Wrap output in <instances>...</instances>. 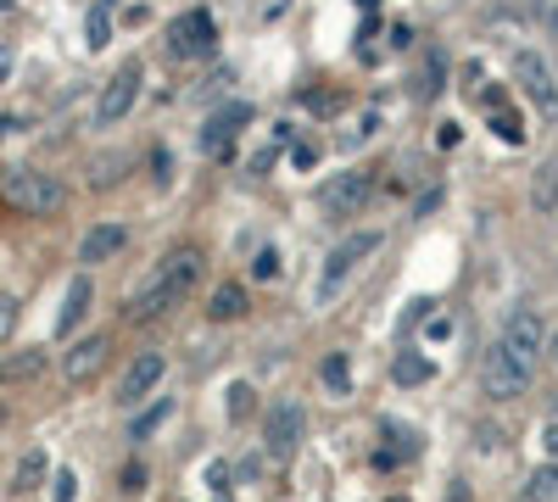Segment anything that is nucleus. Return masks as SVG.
Returning a JSON list of instances; mask_svg holds the SVG:
<instances>
[{
	"label": "nucleus",
	"mask_w": 558,
	"mask_h": 502,
	"mask_svg": "<svg viewBox=\"0 0 558 502\" xmlns=\"http://www.w3.org/2000/svg\"><path fill=\"white\" fill-rule=\"evenodd\" d=\"M123 491H146V469H140V464L123 469Z\"/></svg>",
	"instance_id": "nucleus-31"
},
{
	"label": "nucleus",
	"mask_w": 558,
	"mask_h": 502,
	"mask_svg": "<svg viewBox=\"0 0 558 502\" xmlns=\"http://www.w3.org/2000/svg\"><path fill=\"white\" fill-rule=\"evenodd\" d=\"M520 502H558V464L547 458L531 480H525V491H520Z\"/></svg>",
	"instance_id": "nucleus-19"
},
{
	"label": "nucleus",
	"mask_w": 558,
	"mask_h": 502,
	"mask_svg": "<svg viewBox=\"0 0 558 502\" xmlns=\"http://www.w3.org/2000/svg\"><path fill=\"white\" fill-rule=\"evenodd\" d=\"M89 302H96V285H89V273H78V280L68 285L62 296V313H57V335H73V325L89 313Z\"/></svg>",
	"instance_id": "nucleus-15"
},
{
	"label": "nucleus",
	"mask_w": 558,
	"mask_h": 502,
	"mask_svg": "<svg viewBox=\"0 0 558 502\" xmlns=\"http://www.w3.org/2000/svg\"><path fill=\"white\" fill-rule=\"evenodd\" d=\"M302 430H307L302 402H274V407H268L263 441H268V452H274V458H291V452H296V441H302Z\"/></svg>",
	"instance_id": "nucleus-10"
},
{
	"label": "nucleus",
	"mask_w": 558,
	"mask_h": 502,
	"mask_svg": "<svg viewBox=\"0 0 558 502\" xmlns=\"http://www.w3.org/2000/svg\"><path fill=\"white\" fill-rule=\"evenodd\" d=\"M542 446H547V458L558 464V419H547V430H542Z\"/></svg>",
	"instance_id": "nucleus-32"
},
{
	"label": "nucleus",
	"mask_w": 558,
	"mask_h": 502,
	"mask_svg": "<svg viewBox=\"0 0 558 502\" xmlns=\"http://www.w3.org/2000/svg\"><path fill=\"white\" fill-rule=\"evenodd\" d=\"M481 391H486L492 402H514V396H525V391H531V369H525V363L497 341V346L481 357Z\"/></svg>",
	"instance_id": "nucleus-4"
},
{
	"label": "nucleus",
	"mask_w": 558,
	"mask_h": 502,
	"mask_svg": "<svg viewBox=\"0 0 558 502\" xmlns=\"http://www.w3.org/2000/svg\"><path fill=\"white\" fill-rule=\"evenodd\" d=\"M514 78H520V89L536 101V112L547 118V123H558V78H553V68H547V57H536V51H520L514 57Z\"/></svg>",
	"instance_id": "nucleus-7"
},
{
	"label": "nucleus",
	"mask_w": 558,
	"mask_h": 502,
	"mask_svg": "<svg viewBox=\"0 0 558 502\" xmlns=\"http://www.w3.org/2000/svg\"><path fill=\"white\" fill-rule=\"evenodd\" d=\"M492 128L502 134V140H508V146H520V140H525V123H520V118H508L502 107H492Z\"/></svg>",
	"instance_id": "nucleus-25"
},
{
	"label": "nucleus",
	"mask_w": 558,
	"mask_h": 502,
	"mask_svg": "<svg viewBox=\"0 0 558 502\" xmlns=\"http://www.w3.org/2000/svg\"><path fill=\"white\" fill-rule=\"evenodd\" d=\"M553 28H558V12H553Z\"/></svg>",
	"instance_id": "nucleus-40"
},
{
	"label": "nucleus",
	"mask_w": 558,
	"mask_h": 502,
	"mask_svg": "<svg viewBox=\"0 0 558 502\" xmlns=\"http://www.w3.org/2000/svg\"><path fill=\"white\" fill-rule=\"evenodd\" d=\"M375 252H380V235H375V230L347 235L330 257H324V273H318V302H330V296L352 280V273H357V262H363V257H375Z\"/></svg>",
	"instance_id": "nucleus-3"
},
{
	"label": "nucleus",
	"mask_w": 558,
	"mask_h": 502,
	"mask_svg": "<svg viewBox=\"0 0 558 502\" xmlns=\"http://www.w3.org/2000/svg\"><path fill=\"white\" fill-rule=\"evenodd\" d=\"M107 357H112V335H84V341H73V352L62 357V380H68V385H89V380L107 369Z\"/></svg>",
	"instance_id": "nucleus-11"
},
{
	"label": "nucleus",
	"mask_w": 558,
	"mask_h": 502,
	"mask_svg": "<svg viewBox=\"0 0 558 502\" xmlns=\"http://www.w3.org/2000/svg\"><path fill=\"white\" fill-rule=\"evenodd\" d=\"M168 414H173V402H157L151 414H140V419H134V441H140V436H151V430H157Z\"/></svg>",
	"instance_id": "nucleus-27"
},
{
	"label": "nucleus",
	"mask_w": 558,
	"mask_h": 502,
	"mask_svg": "<svg viewBox=\"0 0 558 502\" xmlns=\"http://www.w3.org/2000/svg\"><path fill=\"white\" fill-rule=\"evenodd\" d=\"M0 196H7L17 212H28V218H57L68 207V185H62L57 173H39V168L0 173Z\"/></svg>",
	"instance_id": "nucleus-2"
},
{
	"label": "nucleus",
	"mask_w": 558,
	"mask_h": 502,
	"mask_svg": "<svg viewBox=\"0 0 558 502\" xmlns=\"http://www.w3.org/2000/svg\"><path fill=\"white\" fill-rule=\"evenodd\" d=\"M213 39H218V23H213V12H179L173 23H168V51L173 57H207L213 51Z\"/></svg>",
	"instance_id": "nucleus-8"
},
{
	"label": "nucleus",
	"mask_w": 558,
	"mask_h": 502,
	"mask_svg": "<svg viewBox=\"0 0 558 502\" xmlns=\"http://www.w3.org/2000/svg\"><path fill=\"white\" fill-rule=\"evenodd\" d=\"M246 407H252V385H229V419H246Z\"/></svg>",
	"instance_id": "nucleus-29"
},
{
	"label": "nucleus",
	"mask_w": 558,
	"mask_h": 502,
	"mask_svg": "<svg viewBox=\"0 0 558 502\" xmlns=\"http://www.w3.org/2000/svg\"><path fill=\"white\" fill-rule=\"evenodd\" d=\"M502 346H508V352H514V357L525 363V369H531V363L547 352V330H542V318H536L531 307L508 313V325H502Z\"/></svg>",
	"instance_id": "nucleus-12"
},
{
	"label": "nucleus",
	"mask_w": 558,
	"mask_h": 502,
	"mask_svg": "<svg viewBox=\"0 0 558 502\" xmlns=\"http://www.w3.org/2000/svg\"><path fill=\"white\" fill-rule=\"evenodd\" d=\"M207 480L218 486V497H229V469H223V464H213V469H207Z\"/></svg>",
	"instance_id": "nucleus-36"
},
{
	"label": "nucleus",
	"mask_w": 558,
	"mask_h": 502,
	"mask_svg": "<svg viewBox=\"0 0 558 502\" xmlns=\"http://www.w3.org/2000/svg\"><path fill=\"white\" fill-rule=\"evenodd\" d=\"M17 318H23V307H17V296H0V346L12 341V330H17Z\"/></svg>",
	"instance_id": "nucleus-26"
},
{
	"label": "nucleus",
	"mask_w": 558,
	"mask_h": 502,
	"mask_svg": "<svg viewBox=\"0 0 558 502\" xmlns=\"http://www.w3.org/2000/svg\"><path fill=\"white\" fill-rule=\"evenodd\" d=\"M140 101V62H123L107 84H101V101H96V128H112L134 112Z\"/></svg>",
	"instance_id": "nucleus-6"
},
{
	"label": "nucleus",
	"mask_w": 558,
	"mask_h": 502,
	"mask_svg": "<svg viewBox=\"0 0 558 502\" xmlns=\"http://www.w3.org/2000/svg\"><path fill=\"white\" fill-rule=\"evenodd\" d=\"M391 380H397V385H425V380H430V357H418V352H397Z\"/></svg>",
	"instance_id": "nucleus-20"
},
{
	"label": "nucleus",
	"mask_w": 558,
	"mask_h": 502,
	"mask_svg": "<svg viewBox=\"0 0 558 502\" xmlns=\"http://www.w3.org/2000/svg\"><path fill=\"white\" fill-rule=\"evenodd\" d=\"M274 273H279V257L263 252V257H257V280H274Z\"/></svg>",
	"instance_id": "nucleus-34"
},
{
	"label": "nucleus",
	"mask_w": 558,
	"mask_h": 502,
	"mask_svg": "<svg viewBox=\"0 0 558 502\" xmlns=\"http://www.w3.org/2000/svg\"><path fill=\"white\" fill-rule=\"evenodd\" d=\"M318 375H324V385H330V391H341V396H347V385H352V363H347L341 352H330Z\"/></svg>",
	"instance_id": "nucleus-23"
},
{
	"label": "nucleus",
	"mask_w": 558,
	"mask_h": 502,
	"mask_svg": "<svg viewBox=\"0 0 558 502\" xmlns=\"http://www.w3.org/2000/svg\"><path fill=\"white\" fill-rule=\"evenodd\" d=\"M7 7H12V0H0V12H7Z\"/></svg>",
	"instance_id": "nucleus-39"
},
{
	"label": "nucleus",
	"mask_w": 558,
	"mask_h": 502,
	"mask_svg": "<svg viewBox=\"0 0 558 502\" xmlns=\"http://www.w3.org/2000/svg\"><path fill=\"white\" fill-rule=\"evenodd\" d=\"M162 375H168V357L162 352H140L129 369H123V380H118V407H140L162 385Z\"/></svg>",
	"instance_id": "nucleus-9"
},
{
	"label": "nucleus",
	"mask_w": 558,
	"mask_h": 502,
	"mask_svg": "<svg viewBox=\"0 0 558 502\" xmlns=\"http://www.w3.org/2000/svg\"><path fill=\"white\" fill-rule=\"evenodd\" d=\"M39 480H45V452L34 446V452H28V458L17 464V491H34Z\"/></svg>",
	"instance_id": "nucleus-24"
},
{
	"label": "nucleus",
	"mask_w": 558,
	"mask_h": 502,
	"mask_svg": "<svg viewBox=\"0 0 558 502\" xmlns=\"http://www.w3.org/2000/svg\"><path fill=\"white\" fill-rule=\"evenodd\" d=\"M12 68H17V51H12V45H0V84L12 78Z\"/></svg>",
	"instance_id": "nucleus-33"
},
{
	"label": "nucleus",
	"mask_w": 558,
	"mask_h": 502,
	"mask_svg": "<svg viewBox=\"0 0 558 502\" xmlns=\"http://www.w3.org/2000/svg\"><path fill=\"white\" fill-rule=\"evenodd\" d=\"M84 34H89V51H107V45H112V7H107V0H101V7H89Z\"/></svg>",
	"instance_id": "nucleus-21"
},
{
	"label": "nucleus",
	"mask_w": 558,
	"mask_h": 502,
	"mask_svg": "<svg viewBox=\"0 0 558 502\" xmlns=\"http://www.w3.org/2000/svg\"><path fill=\"white\" fill-rule=\"evenodd\" d=\"M391 502H402V497H391Z\"/></svg>",
	"instance_id": "nucleus-41"
},
{
	"label": "nucleus",
	"mask_w": 558,
	"mask_h": 502,
	"mask_svg": "<svg viewBox=\"0 0 558 502\" xmlns=\"http://www.w3.org/2000/svg\"><path fill=\"white\" fill-rule=\"evenodd\" d=\"M207 313L218 318V325H229V318H241V313H246V285H235V280L218 285V291H213V302H207Z\"/></svg>",
	"instance_id": "nucleus-18"
},
{
	"label": "nucleus",
	"mask_w": 558,
	"mask_h": 502,
	"mask_svg": "<svg viewBox=\"0 0 558 502\" xmlns=\"http://www.w3.org/2000/svg\"><path fill=\"white\" fill-rule=\"evenodd\" d=\"M291 162H296V168H313V162H318V146H296Z\"/></svg>",
	"instance_id": "nucleus-35"
},
{
	"label": "nucleus",
	"mask_w": 558,
	"mask_h": 502,
	"mask_svg": "<svg viewBox=\"0 0 558 502\" xmlns=\"http://www.w3.org/2000/svg\"><path fill=\"white\" fill-rule=\"evenodd\" d=\"M441 89V57H430V68L418 73V96H436Z\"/></svg>",
	"instance_id": "nucleus-30"
},
{
	"label": "nucleus",
	"mask_w": 558,
	"mask_h": 502,
	"mask_svg": "<svg viewBox=\"0 0 558 502\" xmlns=\"http://www.w3.org/2000/svg\"><path fill=\"white\" fill-rule=\"evenodd\" d=\"M123 168H129V157H96V162H89V185H96V191L118 185V179H123Z\"/></svg>",
	"instance_id": "nucleus-22"
},
{
	"label": "nucleus",
	"mask_w": 558,
	"mask_h": 502,
	"mask_svg": "<svg viewBox=\"0 0 558 502\" xmlns=\"http://www.w3.org/2000/svg\"><path fill=\"white\" fill-rule=\"evenodd\" d=\"M202 268H207V257L196 252V246H179L173 257H162V268H157V280L134 296V307H129V318L134 325H146V318H157V313H168V307H179L184 296L196 291V280H202Z\"/></svg>",
	"instance_id": "nucleus-1"
},
{
	"label": "nucleus",
	"mask_w": 558,
	"mask_h": 502,
	"mask_svg": "<svg viewBox=\"0 0 558 502\" xmlns=\"http://www.w3.org/2000/svg\"><path fill=\"white\" fill-rule=\"evenodd\" d=\"M45 375V352H12V357H0V385H23V380H39Z\"/></svg>",
	"instance_id": "nucleus-16"
},
{
	"label": "nucleus",
	"mask_w": 558,
	"mask_h": 502,
	"mask_svg": "<svg viewBox=\"0 0 558 502\" xmlns=\"http://www.w3.org/2000/svg\"><path fill=\"white\" fill-rule=\"evenodd\" d=\"M241 123H252V107H246V101H235V107L213 112V118H207V128H202V151L223 157V151H229V134H235Z\"/></svg>",
	"instance_id": "nucleus-14"
},
{
	"label": "nucleus",
	"mask_w": 558,
	"mask_h": 502,
	"mask_svg": "<svg viewBox=\"0 0 558 502\" xmlns=\"http://www.w3.org/2000/svg\"><path fill=\"white\" fill-rule=\"evenodd\" d=\"M542 357H553V369H558V335H547V352Z\"/></svg>",
	"instance_id": "nucleus-37"
},
{
	"label": "nucleus",
	"mask_w": 558,
	"mask_h": 502,
	"mask_svg": "<svg viewBox=\"0 0 558 502\" xmlns=\"http://www.w3.org/2000/svg\"><path fill=\"white\" fill-rule=\"evenodd\" d=\"M0 430H7V402H0Z\"/></svg>",
	"instance_id": "nucleus-38"
},
{
	"label": "nucleus",
	"mask_w": 558,
	"mask_h": 502,
	"mask_svg": "<svg viewBox=\"0 0 558 502\" xmlns=\"http://www.w3.org/2000/svg\"><path fill=\"white\" fill-rule=\"evenodd\" d=\"M531 207H536V212H558V157H547V162L531 173Z\"/></svg>",
	"instance_id": "nucleus-17"
},
{
	"label": "nucleus",
	"mask_w": 558,
	"mask_h": 502,
	"mask_svg": "<svg viewBox=\"0 0 558 502\" xmlns=\"http://www.w3.org/2000/svg\"><path fill=\"white\" fill-rule=\"evenodd\" d=\"M368 201H375V173H368V168H352V173L330 179V185L318 191V207L330 218H357Z\"/></svg>",
	"instance_id": "nucleus-5"
},
{
	"label": "nucleus",
	"mask_w": 558,
	"mask_h": 502,
	"mask_svg": "<svg viewBox=\"0 0 558 502\" xmlns=\"http://www.w3.org/2000/svg\"><path fill=\"white\" fill-rule=\"evenodd\" d=\"M78 497V475L73 469H57V480H51V502H73Z\"/></svg>",
	"instance_id": "nucleus-28"
},
{
	"label": "nucleus",
	"mask_w": 558,
	"mask_h": 502,
	"mask_svg": "<svg viewBox=\"0 0 558 502\" xmlns=\"http://www.w3.org/2000/svg\"><path fill=\"white\" fill-rule=\"evenodd\" d=\"M123 246H129V230H123V223H96V230H84V241H78V262H84V268L112 262Z\"/></svg>",
	"instance_id": "nucleus-13"
}]
</instances>
